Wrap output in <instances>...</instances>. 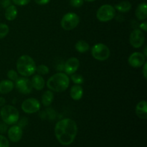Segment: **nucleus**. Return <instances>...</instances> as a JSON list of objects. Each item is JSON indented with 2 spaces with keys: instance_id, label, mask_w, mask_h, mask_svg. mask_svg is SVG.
<instances>
[{
  "instance_id": "nucleus-19",
  "label": "nucleus",
  "mask_w": 147,
  "mask_h": 147,
  "mask_svg": "<svg viewBox=\"0 0 147 147\" xmlns=\"http://www.w3.org/2000/svg\"><path fill=\"white\" fill-rule=\"evenodd\" d=\"M18 11H17V7L14 5H9L6 8L5 11H4V16L5 18L8 21H13L17 17Z\"/></svg>"
},
{
  "instance_id": "nucleus-8",
  "label": "nucleus",
  "mask_w": 147,
  "mask_h": 147,
  "mask_svg": "<svg viewBox=\"0 0 147 147\" xmlns=\"http://www.w3.org/2000/svg\"><path fill=\"white\" fill-rule=\"evenodd\" d=\"M40 103L38 100L34 98H30L24 100L22 103V109L23 111L28 114L38 112L40 109Z\"/></svg>"
},
{
  "instance_id": "nucleus-7",
  "label": "nucleus",
  "mask_w": 147,
  "mask_h": 147,
  "mask_svg": "<svg viewBox=\"0 0 147 147\" xmlns=\"http://www.w3.org/2000/svg\"><path fill=\"white\" fill-rule=\"evenodd\" d=\"M80 22V18L76 13L69 12L65 14L61 20V27L65 30H73L78 25Z\"/></svg>"
},
{
  "instance_id": "nucleus-1",
  "label": "nucleus",
  "mask_w": 147,
  "mask_h": 147,
  "mask_svg": "<svg viewBox=\"0 0 147 147\" xmlns=\"http://www.w3.org/2000/svg\"><path fill=\"white\" fill-rule=\"evenodd\" d=\"M78 133L76 122L71 119L59 121L55 127V134L57 141L64 146H68L74 142Z\"/></svg>"
},
{
  "instance_id": "nucleus-32",
  "label": "nucleus",
  "mask_w": 147,
  "mask_h": 147,
  "mask_svg": "<svg viewBox=\"0 0 147 147\" xmlns=\"http://www.w3.org/2000/svg\"><path fill=\"white\" fill-rule=\"evenodd\" d=\"M7 131V124L0 122V134H4Z\"/></svg>"
},
{
  "instance_id": "nucleus-10",
  "label": "nucleus",
  "mask_w": 147,
  "mask_h": 147,
  "mask_svg": "<svg viewBox=\"0 0 147 147\" xmlns=\"http://www.w3.org/2000/svg\"><path fill=\"white\" fill-rule=\"evenodd\" d=\"M15 87L17 90L22 94H30L32 90L31 80L27 78H18L16 80Z\"/></svg>"
},
{
  "instance_id": "nucleus-27",
  "label": "nucleus",
  "mask_w": 147,
  "mask_h": 147,
  "mask_svg": "<svg viewBox=\"0 0 147 147\" xmlns=\"http://www.w3.org/2000/svg\"><path fill=\"white\" fill-rule=\"evenodd\" d=\"M7 77L11 81H16L19 78L17 73L14 70H9L8 73H7Z\"/></svg>"
},
{
  "instance_id": "nucleus-6",
  "label": "nucleus",
  "mask_w": 147,
  "mask_h": 147,
  "mask_svg": "<svg viewBox=\"0 0 147 147\" xmlns=\"http://www.w3.org/2000/svg\"><path fill=\"white\" fill-rule=\"evenodd\" d=\"M93 58L99 61H105L110 57L111 52L109 47L103 43H97L91 49Z\"/></svg>"
},
{
  "instance_id": "nucleus-21",
  "label": "nucleus",
  "mask_w": 147,
  "mask_h": 147,
  "mask_svg": "<svg viewBox=\"0 0 147 147\" xmlns=\"http://www.w3.org/2000/svg\"><path fill=\"white\" fill-rule=\"evenodd\" d=\"M115 9L122 13L128 12L131 9V4L128 1H123L115 6Z\"/></svg>"
},
{
  "instance_id": "nucleus-17",
  "label": "nucleus",
  "mask_w": 147,
  "mask_h": 147,
  "mask_svg": "<svg viewBox=\"0 0 147 147\" xmlns=\"http://www.w3.org/2000/svg\"><path fill=\"white\" fill-rule=\"evenodd\" d=\"M14 84L10 80H3L0 82V93L7 94L13 90Z\"/></svg>"
},
{
  "instance_id": "nucleus-30",
  "label": "nucleus",
  "mask_w": 147,
  "mask_h": 147,
  "mask_svg": "<svg viewBox=\"0 0 147 147\" xmlns=\"http://www.w3.org/2000/svg\"><path fill=\"white\" fill-rule=\"evenodd\" d=\"M31 0H12L13 2L17 6H25L30 2Z\"/></svg>"
},
{
  "instance_id": "nucleus-22",
  "label": "nucleus",
  "mask_w": 147,
  "mask_h": 147,
  "mask_svg": "<svg viewBox=\"0 0 147 147\" xmlns=\"http://www.w3.org/2000/svg\"><path fill=\"white\" fill-rule=\"evenodd\" d=\"M76 49L78 53H84L88 51L90 49V45L87 42L84 40H79L76 42Z\"/></svg>"
},
{
  "instance_id": "nucleus-25",
  "label": "nucleus",
  "mask_w": 147,
  "mask_h": 147,
  "mask_svg": "<svg viewBox=\"0 0 147 147\" xmlns=\"http://www.w3.org/2000/svg\"><path fill=\"white\" fill-rule=\"evenodd\" d=\"M71 80L75 84L78 85L83 84L84 82V78H83V76L79 74H76V73L71 75Z\"/></svg>"
},
{
  "instance_id": "nucleus-20",
  "label": "nucleus",
  "mask_w": 147,
  "mask_h": 147,
  "mask_svg": "<svg viewBox=\"0 0 147 147\" xmlns=\"http://www.w3.org/2000/svg\"><path fill=\"white\" fill-rule=\"evenodd\" d=\"M54 100V94L51 90H46L44 92L42 96V103L43 106H50Z\"/></svg>"
},
{
  "instance_id": "nucleus-13",
  "label": "nucleus",
  "mask_w": 147,
  "mask_h": 147,
  "mask_svg": "<svg viewBox=\"0 0 147 147\" xmlns=\"http://www.w3.org/2000/svg\"><path fill=\"white\" fill-rule=\"evenodd\" d=\"M7 134H8L9 139L11 142L17 143V142H20L22 137V129L18 125H15V126H13L9 128L8 132H7Z\"/></svg>"
},
{
  "instance_id": "nucleus-2",
  "label": "nucleus",
  "mask_w": 147,
  "mask_h": 147,
  "mask_svg": "<svg viewBox=\"0 0 147 147\" xmlns=\"http://www.w3.org/2000/svg\"><path fill=\"white\" fill-rule=\"evenodd\" d=\"M70 79L66 73H57L52 76L47 82V86L50 90L57 93L63 92L68 88Z\"/></svg>"
},
{
  "instance_id": "nucleus-37",
  "label": "nucleus",
  "mask_w": 147,
  "mask_h": 147,
  "mask_svg": "<svg viewBox=\"0 0 147 147\" xmlns=\"http://www.w3.org/2000/svg\"><path fill=\"white\" fill-rule=\"evenodd\" d=\"M6 100L4 98L1 97L0 98V106H4V105L5 104Z\"/></svg>"
},
{
  "instance_id": "nucleus-38",
  "label": "nucleus",
  "mask_w": 147,
  "mask_h": 147,
  "mask_svg": "<svg viewBox=\"0 0 147 147\" xmlns=\"http://www.w3.org/2000/svg\"><path fill=\"white\" fill-rule=\"evenodd\" d=\"M85 1H89V2H92V1H96V0H85Z\"/></svg>"
},
{
  "instance_id": "nucleus-12",
  "label": "nucleus",
  "mask_w": 147,
  "mask_h": 147,
  "mask_svg": "<svg viewBox=\"0 0 147 147\" xmlns=\"http://www.w3.org/2000/svg\"><path fill=\"white\" fill-rule=\"evenodd\" d=\"M80 66L79 60L76 57H70L64 65V69L65 73L67 75H72L76 73Z\"/></svg>"
},
{
  "instance_id": "nucleus-36",
  "label": "nucleus",
  "mask_w": 147,
  "mask_h": 147,
  "mask_svg": "<svg viewBox=\"0 0 147 147\" xmlns=\"http://www.w3.org/2000/svg\"><path fill=\"white\" fill-rule=\"evenodd\" d=\"M10 5V0H3L2 2V7H6L7 8V7Z\"/></svg>"
},
{
  "instance_id": "nucleus-33",
  "label": "nucleus",
  "mask_w": 147,
  "mask_h": 147,
  "mask_svg": "<svg viewBox=\"0 0 147 147\" xmlns=\"http://www.w3.org/2000/svg\"><path fill=\"white\" fill-rule=\"evenodd\" d=\"M34 1L39 5H45L50 2V0H34Z\"/></svg>"
},
{
  "instance_id": "nucleus-26",
  "label": "nucleus",
  "mask_w": 147,
  "mask_h": 147,
  "mask_svg": "<svg viewBox=\"0 0 147 147\" xmlns=\"http://www.w3.org/2000/svg\"><path fill=\"white\" fill-rule=\"evenodd\" d=\"M36 71L37 72L38 75H47L49 73V68L45 65H40L36 68Z\"/></svg>"
},
{
  "instance_id": "nucleus-35",
  "label": "nucleus",
  "mask_w": 147,
  "mask_h": 147,
  "mask_svg": "<svg viewBox=\"0 0 147 147\" xmlns=\"http://www.w3.org/2000/svg\"><path fill=\"white\" fill-rule=\"evenodd\" d=\"M140 28L142 29V30H144V32H146L147 30V23L146 22H144L142 23V24H140Z\"/></svg>"
},
{
  "instance_id": "nucleus-34",
  "label": "nucleus",
  "mask_w": 147,
  "mask_h": 147,
  "mask_svg": "<svg viewBox=\"0 0 147 147\" xmlns=\"http://www.w3.org/2000/svg\"><path fill=\"white\" fill-rule=\"evenodd\" d=\"M146 69H147V63L145 62V63L144 64V67H143V75L144 78H147V74H146Z\"/></svg>"
},
{
  "instance_id": "nucleus-11",
  "label": "nucleus",
  "mask_w": 147,
  "mask_h": 147,
  "mask_svg": "<svg viewBox=\"0 0 147 147\" xmlns=\"http://www.w3.org/2000/svg\"><path fill=\"white\" fill-rule=\"evenodd\" d=\"M146 62V57L144 55L139 52L134 53L129 56L128 59V63L131 67L138 68L144 65V64Z\"/></svg>"
},
{
  "instance_id": "nucleus-24",
  "label": "nucleus",
  "mask_w": 147,
  "mask_h": 147,
  "mask_svg": "<svg viewBox=\"0 0 147 147\" xmlns=\"http://www.w3.org/2000/svg\"><path fill=\"white\" fill-rule=\"evenodd\" d=\"M9 32L8 25L4 23H0V39L5 37Z\"/></svg>"
},
{
  "instance_id": "nucleus-28",
  "label": "nucleus",
  "mask_w": 147,
  "mask_h": 147,
  "mask_svg": "<svg viewBox=\"0 0 147 147\" xmlns=\"http://www.w3.org/2000/svg\"><path fill=\"white\" fill-rule=\"evenodd\" d=\"M0 147H9V140L1 134H0Z\"/></svg>"
},
{
  "instance_id": "nucleus-18",
  "label": "nucleus",
  "mask_w": 147,
  "mask_h": 147,
  "mask_svg": "<svg viewBox=\"0 0 147 147\" xmlns=\"http://www.w3.org/2000/svg\"><path fill=\"white\" fill-rule=\"evenodd\" d=\"M136 18L139 20H145L147 18V6L145 2L139 4L135 11Z\"/></svg>"
},
{
  "instance_id": "nucleus-4",
  "label": "nucleus",
  "mask_w": 147,
  "mask_h": 147,
  "mask_svg": "<svg viewBox=\"0 0 147 147\" xmlns=\"http://www.w3.org/2000/svg\"><path fill=\"white\" fill-rule=\"evenodd\" d=\"M1 119L7 125H14L20 119V113L15 107L10 105L4 106L0 111Z\"/></svg>"
},
{
  "instance_id": "nucleus-9",
  "label": "nucleus",
  "mask_w": 147,
  "mask_h": 147,
  "mask_svg": "<svg viewBox=\"0 0 147 147\" xmlns=\"http://www.w3.org/2000/svg\"><path fill=\"white\" fill-rule=\"evenodd\" d=\"M129 42L132 47L139 48L145 42V35L141 30H134L131 32L129 37Z\"/></svg>"
},
{
  "instance_id": "nucleus-15",
  "label": "nucleus",
  "mask_w": 147,
  "mask_h": 147,
  "mask_svg": "<svg viewBox=\"0 0 147 147\" xmlns=\"http://www.w3.org/2000/svg\"><path fill=\"white\" fill-rule=\"evenodd\" d=\"M70 97L75 100H78L81 99L83 95V89L80 85L76 84L72 86L70 89Z\"/></svg>"
},
{
  "instance_id": "nucleus-29",
  "label": "nucleus",
  "mask_w": 147,
  "mask_h": 147,
  "mask_svg": "<svg viewBox=\"0 0 147 147\" xmlns=\"http://www.w3.org/2000/svg\"><path fill=\"white\" fill-rule=\"evenodd\" d=\"M83 1H84V0H70V4L72 7L78 8L83 5Z\"/></svg>"
},
{
  "instance_id": "nucleus-14",
  "label": "nucleus",
  "mask_w": 147,
  "mask_h": 147,
  "mask_svg": "<svg viewBox=\"0 0 147 147\" xmlns=\"http://www.w3.org/2000/svg\"><path fill=\"white\" fill-rule=\"evenodd\" d=\"M136 113L139 118L146 119L147 118V103L146 100L139 102L136 107Z\"/></svg>"
},
{
  "instance_id": "nucleus-3",
  "label": "nucleus",
  "mask_w": 147,
  "mask_h": 147,
  "mask_svg": "<svg viewBox=\"0 0 147 147\" xmlns=\"http://www.w3.org/2000/svg\"><path fill=\"white\" fill-rule=\"evenodd\" d=\"M35 62L30 56L24 55L19 57L17 61V70L21 76L24 77L31 76L36 72Z\"/></svg>"
},
{
  "instance_id": "nucleus-16",
  "label": "nucleus",
  "mask_w": 147,
  "mask_h": 147,
  "mask_svg": "<svg viewBox=\"0 0 147 147\" xmlns=\"http://www.w3.org/2000/svg\"><path fill=\"white\" fill-rule=\"evenodd\" d=\"M32 86L37 90H42L45 87V80L40 75H34L31 80Z\"/></svg>"
},
{
  "instance_id": "nucleus-5",
  "label": "nucleus",
  "mask_w": 147,
  "mask_h": 147,
  "mask_svg": "<svg viewBox=\"0 0 147 147\" xmlns=\"http://www.w3.org/2000/svg\"><path fill=\"white\" fill-rule=\"evenodd\" d=\"M116 16V9L110 4H104L99 7L96 12V17L100 22H107L113 20Z\"/></svg>"
},
{
  "instance_id": "nucleus-23",
  "label": "nucleus",
  "mask_w": 147,
  "mask_h": 147,
  "mask_svg": "<svg viewBox=\"0 0 147 147\" xmlns=\"http://www.w3.org/2000/svg\"><path fill=\"white\" fill-rule=\"evenodd\" d=\"M55 116V112L53 109H46L40 113V117L42 119H48V120H53Z\"/></svg>"
},
{
  "instance_id": "nucleus-31",
  "label": "nucleus",
  "mask_w": 147,
  "mask_h": 147,
  "mask_svg": "<svg viewBox=\"0 0 147 147\" xmlns=\"http://www.w3.org/2000/svg\"><path fill=\"white\" fill-rule=\"evenodd\" d=\"M18 126H20V127L21 128H23L25 126H27V123H28V121H27V119L25 117H23L21 119H19L18 120Z\"/></svg>"
}]
</instances>
